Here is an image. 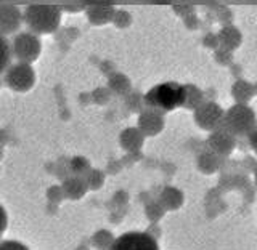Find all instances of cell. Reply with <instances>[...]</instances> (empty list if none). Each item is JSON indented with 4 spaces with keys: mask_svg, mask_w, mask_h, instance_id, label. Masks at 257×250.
<instances>
[{
    "mask_svg": "<svg viewBox=\"0 0 257 250\" xmlns=\"http://www.w3.org/2000/svg\"><path fill=\"white\" fill-rule=\"evenodd\" d=\"M92 242L96 248H100V250H106L112 245V242H114V237H112V234L109 231L106 229H101L98 231L96 234L92 237Z\"/></svg>",
    "mask_w": 257,
    "mask_h": 250,
    "instance_id": "20",
    "label": "cell"
},
{
    "mask_svg": "<svg viewBox=\"0 0 257 250\" xmlns=\"http://www.w3.org/2000/svg\"><path fill=\"white\" fill-rule=\"evenodd\" d=\"M12 56H13L12 44L8 42L7 37L0 36V74H2L4 71H7L8 68H10Z\"/></svg>",
    "mask_w": 257,
    "mask_h": 250,
    "instance_id": "19",
    "label": "cell"
},
{
    "mask_svg": "<svg viewBox=\"0 0 257 250\" xmlns=\"http://www.w3.org/2000/svg\"><path fill=\"white\" fill-rule=\"evenodd\" d=\"M71 167H72V170H74L77 175H82V173L88 172V167H90V165H88V162L84 157H76L74 160H72Z\"/></svg>",
    "mask_w": 257,
    "mask_h": 250,
    "instance_id": "25",
    "label": "cell"
},
{
    "mask_svg": "<svg viewBox=\"0 0 257 250\" xmlns=\"http://www.w3.org/2000/svg\"><path fill=\"white\" fill-rule=\"evenodd\" d=\"M223 109L214 101L203 103L195 111V122L204 130H219L223 122Z\"/></svg>",
    "mask_w": 257,
    "mask_h": 250,
    "instance_id": "7",
    "label": "cell"
},
{
    "mask_svg": "<svg viewBox=\"0 0 257 250\" xmlns=\"http://www.w3.org/2000/svg\"><path fill=\"white\" fill-rule=\"evenodd\" d=\"M217 39H219V44H222L223 48H227V50H235V48H238L239 44H241L239 31L236 28L230 26V24H228V26H223L220 29Z\"/></svg>",
    "mask_w": 257,
    "mask_h": 250,
    "instance_id": "13",
    "label": "cell"
},
{
    "mask_svg": "<svg viewBox=\"0 0 257 250\" xmlns=\"http://www.w3.org/2000/svg\"><path fill=\"white\" fill-rule=\"evenodd\" d=\"M249 146H251L255 151V154H257V125L251 132V135H249Z\"/></svg>",
    "mask_w": 257,
    "mask_h": 250,
    "instance_id": "30",
    "label": "cell"
},
{
    "mask_svg": "<svg viewBox=\"0 0 257 250\" xmlns=\"http://www.w3.org/2000/svg\"><path fill=\"white\" fill-rule=\"evenodd\" d=\"M7 223H8V218H7V212L5 208L0 205V236L4 234V231L7 229Z\"/></svg>",
    "mask_w": 257,
    "mask_h": 250,
    "instance_id": "28",
    "label": "cell"
},
{
    "mask_svg": "<svg viewBox=\"0 0 257 250\" xmlns=\"http://www.w3.org/2000/svg\"><path fill=\"white\" fill-rule=\"evenodd\" d=\"M222 128L233 136H249L255 128V114L246 104H235L223 114Z\"/></svg>",
    "mask_w": 257,
    "mask_h": 250,
    "instance_id": "3",
    "label": "cell"
},
{
    "mask_svg": "<svg viewBox=\"0 0 257 250\" xmlns=\"http://www.w3.org/2000/svg\"><path fill=\"white\" fill-rule=\"evenodd\" d=\"M185 90V103L183 106L188 109H198L203 104V92L195 85H183Z\"/></svg>",
    "mask_w": 257,
    "mask_h": 250,
    "instance_id": "17",
    "label": "cell"
},
{
    "mask_svg": "<svg viewBox=\"0 0 257 250\" xmlns=\"http://www.w3.org/2000/svg\"><path fill=\"white\" fill-rule=\"evenodd\" d=\"M255 183H257V170H255Z\"/></svg>",
    "mask_w": 257,
    "mask_h": 250,
    "instance_id": "35",
    "label": "cell"
},
{
    "mask_svg": "<svg viewBox=\"0 0 257 250\" xmlns=\"http://www.w3.org/2000/svg\"><path fill=\"white\" fill-rule=\"evenodd\" d=\"M207 144L211 151L217 156H228L230 152L235 148V136L228 133L225 128H219V130H214L212 135L209 136Z\"/></svg>",
    "mask_w": 257,
    "mask_h": 250,
    "instance_id": "9",
    "label": "cell"
},
{
    "mask_svg": "<svg viewBox=\"0 0 257 250\" xmlns=\"http://www.w3.org/2000/svg\"><path fill=\"white\" fill-rule=\"evenodd\" d=\"M23 20L36 34H52L60 26L61 7L58 5H28Z\"/></svg>",
    "mask_w": 257,
    "mask_h": 250,
    "instance_id": "1",
    "label": "cell"
},
{
    "mask_svg": "<svg viewBox=\"0 0 257 250\" xmlns=\"http://www.w3.org/2000/svg\"><path fill=\"white\" fill-rule=\"evenodd\" d=\"M164 128V119L161 116V112L156 109H147L140 114L139 119V130L143 135L155 136Z\"/></svg>",
    "mask_w": 257,
    "mask_h": 250,
    "instance_id": "10",
    "label": "cell"
},
{
    "mask_svg": "<svg viewBox=\"0 0 257 250\" xmlns=\"http://www.w3.org/2000/svg\"><path fill=\"white\" fill-rule=\"evenodd\" d=\"M143 144V133L139 128H127L120 135V146L127 151H137Z\"/></svg>",
    "mask_w": 257,
    "mask_h": 250,
    "instance_id": "15",
    "label": "cell"
},
{
    "mask_svg": "<svg viewBox=\"0 0 257 250\" xmlns=\"http://www.w3.org/2000/svg\"><path fill=\"white\" fill-rule=\"evenodd\" d=\"M219 165H220V157L217 154H214L212 151L203 152V154H201L199 159H198V168L201 172H204V173L215 172L217 168H219Z\"/></svg>",
    "mask_w": 257,
    "mask_h": 250,
    "instance_id": "18",
    "label": "cell"
},
{
    "mask_svg": "<svg viewBox=\"0 0 257 250\" xmlns=\"http://www.w3.org/2000/svg\"><path fill=\"white\" fill-rule=\"evenodd\" d=\"M185 23H187V28H196V24H198V20H196V15H193L190 13L187 18H185Z\"/></svg>",
    "mask_w": 257,
    "mask_h": 250,
    "instance_id": "31",
    "label": "cell"
},
{
    "mask_svg": "<svg viewBox=\"0 0 257 250\" xmlns=\"http://www.w3.org/2000/svg\"><path fill=\"white\" fill-rule=\"evenodd\" d=\"M36 82V72L31 64L18 63L12 64L5 74V84L15 92H28Z\"/></svg>",
    "mask_w": 257,
    "mask_h": 250,
    "instance_id": "5",
    "label": "cell"
},
{
    "mask_svg": "<svg viewBox=\"0 0 257 250\" xmlns=\"http://www.w3.org/2000/svg\"><path fill=\"white\" fill-rule=\"evenodd\" d=\"M0 250H29L24 244L18 240H2L0 242Z\"/></svg>",
    "mask_w": 257,
    "mask_h": 250,
    "instance_id": "26",
    "label": "cell"
},
{
    "mask_svg": "<svg viewBox=\"0 0 257 250\" xmlns=\"http://www.w3.org/2000/svg\"><path fill=\"white\" fill-rule=\"evenodd\" d=\"M131 21H132V16L124 10L116 12L114 18H112V23H114L117 28H127L128 24H131Z\"/></svg>",
    "mask_w": 257,
    "mask_h": 250,
    "instance_id": "23",
    "label": "cell"
},
{
    "mask_svg": "<svg viewBox=\"0 0 257 250\" xmlns=\"http://www.w3.org/2000/svg\"><path fill=\"white\" fill-rule=\"evenodd\" d=\"M147 213L150 216V220H159L164 215V208L159 202H150L147 205Z\"/></svg>",
    "mask_w": 257,
    "mask_h": 250,
    "instance_id": "24",
    "label": "cell"
},
{
    "mask_svg": "<svg viewBox=\"0 0 257 250\" xmlns=\"http://www.w3.org/2000/svg\"><path fill=\"white\" fill-rule=\"evenodd\" d=\"M109 250H159V247L150 232L132 231L114 239Z\"/></svg>",
    "mask_w": 257,
    "mask_h": 250,
    "instance_id": "6",
    "label": "cell"
},
{
    "mask_svg": "<svg viewBox=\"0 0 257 250\" xmlns=\"http://www.w3.org/2000/svg\"><path fill=\"white\" fill-rule=\"evenodd\" d=\"M109 87H111V90H114L116 93H127L128 88H131V82H128V79L125 76L114 74L109 79Z\"/></svg>",
    "mask_w": 257,
    "mask_h": 250,
    "instance_id": "21",
    "label": "cell"
},
{
    "mask_svg": "<svg viewBox=\"0 0 257 250\" xmlns=\"http://www.w3.org/2000/svg\"><path fill=\"white\" fill-rule=\"evenodd\" d=\"M12 50L13 55L21 63L29 64L39 58L42 45H40V40L37 39V36L31 34V32H21V34H18L13 39Z\"/></svg>",
    "mask_w": 257,
    "mask_h": 250,
    "instance_id": "4",
    "label": "cell"
},
{
    "mask_svg": "<svg viewBox=\"0 0 257 250\" xmlns=\"http://www.w3.org/2000/svg\"><path fill=\"white\" fill-rule=\"evenodd\" d=\"M145 103L153 109L159 111H172L185 103V90L183 85L177 82H166L153 87L145 95Z\"/></svg>",
    "mask_w": 257,
    "mask_h": 250,
    "instance_id": "2",
    "label": "cell"
},
{
    "mask_svg": "<svg viewBox=\"0 0 257 250\" xmlns=\"http://www.w3.org/2000/svg\"><path fill=\"white\" fill-rule=\"evenodd\" d=\"M87 186L92 188V189H98L101 184H103V173L98 170H90L87 176Z\"/></svg>",
    "mask_w": 257,
    "mask_h": 250,
    "instance_id": "22",
    "label": "cell"
},
{
    "mask_svg": "<svg viewBox=\"0 0 257 250\" xmlns=\"http://www.w3.org/2000/svg\"><path fill=\"white\" fill-rule=\"evenodd\" d=\"M23 13L16 5L2 4L0 5V36L15 34L21 28Z\"/></svg>",
    "mask_w": 257,
    "mask_h": 250,
    "instance_id": "8",
    "label": "cell"
},
{
    "mask_svg": "<svg viewBox=\"0 0 257 250\" xmlns=\"http://www.w3.org/2000/svg\"><path fill=\"white\" fill-rule=\"evenodd\" d=\"M87 181L80 176H71L66 181L63 183V192L64 196H68L71 199H79L85 194L87 191Z\"/></svg>",
    "mask_w": 257,
    "mask_h": 250,
    "instance_id": "12",
    "label": "cell"
},
{
    "mask_svg": "<svg viewBox=\"0 0 257 250\" xmlns=\"http://www.w3.org/2000/svg\"><path fill=\"white\" fill-rule=\"evenodd\" d=\"M215 60L220 64H227L231 61V52L227 48H219V50H215Z\"/></svg>",
    "mask_w": 257,
    "mask_h": 250,
    "instance_id": "27",
    "label": "cell"
},
{
    "mask_svg": "<svg viewBox=\"0 0 257 250\" xmlns=\"http://www.w3.org/2000/svg\"><path fill=\"white\" fill-rule=\"evenodd\" d=\"M231 95L238 104H246L254 95V87L246 80H236L231 88Z\"/></svg>",
    "mask_w": 257,
    "mask_h": 250,
    "instance_id": "16",
    "label": "cell"
},
{
    "mask_svg": "<svg viewBox=\"0 0 257 250\" xmlns=\"http://www.w3.org/2000/svg\"><path fill=\"white\" fill-rule=\"evenodd\" d=\"M85 10H87V16H88V20H90V23L98 24V26L108 21H112L116 13V10L111 5H93V7H87Z\"/></svg>",
    "mask_w": 257,
    "mask_h": 250,
    "instance_id": "11",
    "label": "cell"
},
{
    "mask_svg": "<svg viewBox=\"0 0 257 250\" xmlns=\"http://www.w3.org/2000/svg\"><path fill=\"white\" fill-rule=\"evenodd\" d=\"M254 93H257V84L254 85Z\"/></svg>",
    "mask_w": 257,
    "mask_h": 250,
    "instance_id": "34",
    "label": "cell"
},
{
    "mask_svg": "<svg viewBox=\"0 0 257 250\" xmlns=\"http://www.w3.org/2000/svg\"><path fill=\"white\" fill-rule=\"evenodd\" d=\"M82 5H64L61 7V10H66V12H77V10H82Z\"/></svg>",
    "mask_w": 257,
    "mask_h": 250,
    "instance_id": "32",
    "label": "cell"
},
{
    "mask_svg": "<svg viewBox=\"0 0 257 250\" xmlns=\"http://www.w3.org/2000/svg\"><path fill=\"white\" fill-rule=\"evenodd\" d=\"M183 202V194L175 188H164V191L161 192L159 204L163 205L164 210H175L179 208Z\"/></svg>",
    "mask_w": 257,
    "mask_h": 250,
    "instance_id": "14",
    "label": "cell"
},
{
    "mask_svg": "<svg viewBox=\"0 0 257 250\" xmlns=\"http://www.w3.org/2000/svg\"><path fill=\"white\" fill-rule=\"evenodd\" d=\"M174 10H175V12H182L180 15L185 16V15H190L188 12H191L193 8H191V7H174Z\"/></svg>",
    "mask_w": 257,
    "mask_h": 250,
    "instance_id": "33",
    "label": "cell"
},
{
    "mask_svg": "<svg viewBox=\"0 0 257 250\" xmlns=\"http://www.w3.org/2000/svg\"><path fill=\"white\" fill-rule=\"evenodd\" d=\"M204 45L209 48H215L219 45V39H217V36H214V34H207L204 39Z\"/></svg>",
    "mask_w": 257,
    "mask_h": 250,
    "instance_id": "29",
    "label": "cell"
}]
</instances>
